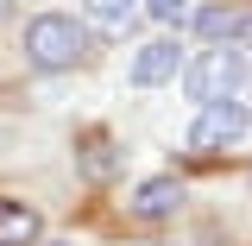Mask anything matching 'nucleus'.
<instances>
[{
	"mask_svg": "<svg viewBox=\"0 0 252 246\" xmlns=\"http://www.w3.org/2000/svg\"><path fill=\"white\" fill-rule=\"evenodd\" d=\"M183 95L189 101H220V95H246L252 82V57L227 38V44H202L195 57H183Z\"/></svg>",
	"mask_w": 252,
	"mask_h": 246,
	"instance_id": "obj_1",
	"label": "nucleus"
},
{
	"mask_svg": "<svg viewBox=\"0 0 252 246\" xmlns=\"http://www.w3.org/2000/svg\"><path fill=\"white\" fill-rule=\"evenodd\" d=\"M89 51V26L82 19H69V13H38L26 19V63L32 70H44V76H63V70H76Z\"/></svg>",
	"mask_w": 252,
	"mask_h": 246,
	"instance_id": "obj_2",
	"label": "nucleus"
},
{
	"mask_svg": "<svg viewBox=\"0 0 252 246\" xmlns=\"http://www.w3.org/2000/svg\"><path fill=\"white\" fill-rule=\"evenodd\" d=\"M252 133V107L240 95H220V101H195V120H189V152H233L246 145Z\"/></svg>",
	"mask_w": 252,
	"mask_h": 246,
	"instance_id": "obj_3",
	"label": "nucleus"
},
{
	"mask_svg": "<svg viewBox=\"0 0 252 246\" xmlns=\"http://www.w3.org/2000/svg\"><path fill=\"white\" fill-rule=\"evenodd\" d=\"M177 70H183V44L177 38H152V44H139L132 51V89H164V82H177Z\"/></svg>",
	"mask_w": 252,
	"mask_h": 246,
	"instance_id": "obj_4",
	"label": "nucleus"
},
{
	"mask_svg": "<svg viewBox=\"0 0 252 246\" xmlns=\"http://www.w3.org/2000/svg\"><path fill=\"white\" fill-rule=\"evenodd\" d=\"M183 209V183L177 177H145V183L126 196V215H139V221H164V215H177Z\"/></svg>",
	"mask_w": 252,
	"mask_h": 246,
	"instance_id": "obj_5",
	"label": "nucleus"
},
{
	"mask_svg": "<svg viewBox=\"0 0 252 246\" xmlns=\"http://www.w3.org/2000/svg\"><path fill=\"white\" fill-rule=\"evenodd\" d=\"M32 240H38V209L0 196V246H32Z\"/></svg>",
	"mask_w": 252,
	"mask_h": 246,
	"instance_id": "obj_6",
	"label": "nucleus"
},
{
	"mask_svg": "<svg viewBox=\"0 0 252 246\" xmlns=\"http://www.w3.org/2000/svg\"><path fill=\"white\" fill-rule=\"evenodd\" d=\"M189 19H195V38L202 44H227L240 32V13L233 6H189Z\"/></svg>",
	"mask_w": 252,
	"mask_h": 246,
	"instance_id": "obj_7",
	"label": "nucleus"
},
{
	"mask_svg": "<svg viewBox=\"0 0 252 246\" xmlns=\"http://www.w3.org/2000/svg\"><path fill=\"white\" fill-rule=\"evenodd\" d=\"M132 6L139 0H82V19H94V26H126Z\"/></svg>",
	"mask_w": 252,
	"mask_h": 246,
	"instance_id": "obj_8",
	"label": "nucleus"
},
{
	"mask_svg": "<svg viewBox=\"0 0 252 246\" xmlns=\"http://www.w3.org/2000/svg\"><path fill=\"white\" fill-rule=\"evenodd\" d=\"M139 6L152 13L158 26H183V19H189V6H195V0H139Z\"/></svg>",
	"mask_w": 252,
	"mask_h": 246,
	"instance_id": "obj_9",
	"label": "nucleus"
},
{
	"mask_svg": "<svg viewBox=\"0 0 252 246\" xmlns=\"http://www.w3.org/2000/svg\"><path fill=\"white\" fill-rule=\"evenodd\" d=\"M32 246H69V240H32Z\"/></svg>",
	"mask_w": 252,
	"mask_h": 246,
	"instance_id": "obj_10",
	"label": "nucleus"
},
{
	"mask_svg": "<svg viewBox=\"0 0 252 246\" xmlns=\"http://www.w3.org/2000/svg\"><path fill=\"white\" fill-rule=\"evenodd\" d=\"M0 19H6V0H0Z\"/></svg>",
	"mask_w": 252,
	"mask_h": 246,
	"instance_id": "obj_11",
	"label": "nucleus"
}]
</instances>
